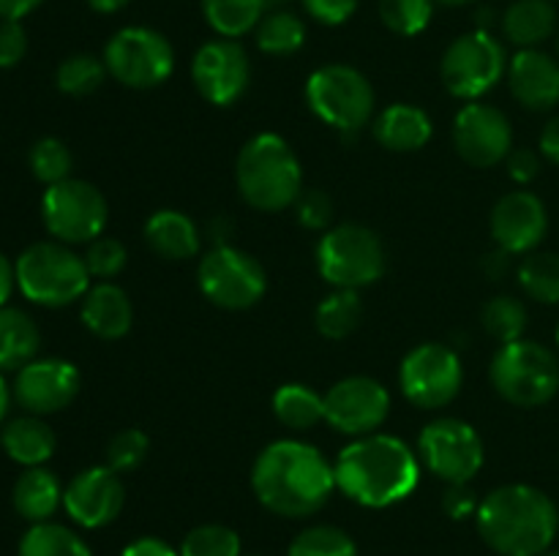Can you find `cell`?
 <instances>
[{
  "label": "cell",
  "mask_w": 559,
  "mask_h": 556,
  "mask_svg": "<svg viewBox=\"0 0 559 556\" xmlns=\"http://www.w3.org/2000/svg\"><path fill=\"white\" fill-rule=\"evenodd\" d=\"M273 418L289 431H309L325 420V396L309 385L289 382L282 385L271 398Z\"/></svg>",
  "instance_id": "f1b7e54d"
},
{
  "label": "cell",
  "mask_w": 559,
  "mask_h": 556,
  "mask_svg": "<svg viewBox=\"0 0 559 556\" xmlns=\"http://www.w3.org/2000/svg\"><path fill=\"white\" fill-rule=\"evenodd\" d=\"M360 319H364V298L358 289H333L314 311L317 333L328 341H342L353 336Z\"/></svg>",
  "instance_id": "f546056e"
},
{
  "label": "cell",
  "mask_w": 559,
  "mask_h": 556,
  "mask_svg": "<svg viewBox=\"0 0 559 556\" xmlns=\"http://www.w3.org/2000/svg\"><path fill=\"white\" fill-rule=\"evenodd\" d=\"M27 164H31V172L38 183L55 185L71 178L74 156H71L69 145L63 140H58V136H41L38 142H33L31 153H27Z\"/></svg>",
  "instance_id": "8d00e7d4"
},
{
  "label": "cell",
  "mask_w": 559,
  "mask_h": 556,
  "mask_svg": "<svg viewBox=\"0 0 559 556\" xmlns=\"http://www.w3.org/2000/svg\"><path fill=\"white\" fill-rule=\"evenodd\" d=\"M3 452L22 467H44L52 458L58 439L49 423L38 414H22L0 425Z\"/></svg>",
  "instance_id": "d4e9b609"
},
{
  "label": "cell",
  "mask_w": 559,
  "mask_h": 556,
  "mask_svg": "<svg viewBox=\"0 0 559 556\" xmlns=\"http://www.w3.org/2000/svg\"><path fill=\"white\" fill-rule=\"evenodd\" d=\"M540 156L546 158V161L557 164L559 167V114L557 118H551L549 123L544 125V131H540Z\"/></svg>",
  "instance_id": "681fc988"
},
{
  "label": "cell",
  "mask_w": 559,
  "mask_h": 556,
  "mask_svg": "<svg viewBox=\"0 0 559 556\" xmlns=\"http://www.w3.org/2000/svg\"><path fill=\"white\" fill-rule=\"evenodd\" d=\"M506 76L511 96L530 112H549L559 104V60L544 49H519Z\"/></svg>",
  "instance_id": "44dd1931"
},
{
  "label": "cell",
  "mask_w": 559,
  "mask_h": 556,
  "mask_svg": "<svg viewBox=\"0 0 559 556\" xmlns=\"http://www.w3.org/2000/svg\"><path fill=\"white\" fill-rule=\"evenodd\" d=\"M126 262H129V251H126V245L118 238L102 234L93 243H87L85 265L91 276L98 278V281H109V278L120 276L126 270Z\"/></svg>",
  "instance_id": "b9f144b4"
},
{
  "label": "cell",
  "mask_w": 559,
  "mask_h": 556,
  "mask_svg": "<svg viewBox=\"0 0 559 556\" xmlns=\"http://www.w3.org/2000/svg\"><path fill=\"white\" fill-rule=\"evenodd\" d=\"M238 191L260 213H282L298 202L304 191V169L284 136L265 131L240 147L235 161Z\"/></svg>",
  "instance_id": "277c9868"
},
{
  "label": "cell",
  "mask_w": 559,
  "mask_h": 556,
  "mask_svg": "<svg viewBox=\"0 0 559 556\" xmlns=\"http://www.w3.org/2000/svg\"><path fill=\"white\" fill-rule=\"evenodd\" d=\"M287 0H267V9H278V5H284Z\"/></svg>",
  "instance_id": "680465c9"
},
{
  "label": "cell",
  "mask_w": 559,
  "mask_h": 556,
  "mask_svg": "<svg viewBox=\"0 0 559 556\" xmlns=\"http://www.w3.org/2000/svg\"><path fill=\"white\" fill-rule=\"evenodd\" d=\"M120 556H180V551H175L167 540L162 537H140L134 543H129Z\"/></svg>",
  "instance_id": "c3c4849f"
},
{
  "label": "cell",
  "mask_w": 559,
  "mask_h": 556,
  "mask_svg": "<svg viewBox=\"0 0 559 556\" xmlns=\"http://www.w3.org/2000/svg\"><path fill=\"white\" fill-rule=\"evenodd\" d=\"M511 259H513V254H508V251H502V249L489 251V254L484 256V270H486V276H489L491 281H497V278H502L508 270H511Z\"/></svg>",
  "instance_id": "f907efd6"
},
{
  "label": "cell",
  "mask_w": 559,
  "mask_h": 556,
  "mask_svg": "<svg viewBox=\"0 0 559 556\" xmlns=\"http://www.w3.org/2000/svg\"><path fill=\"white\" fill-rule=\"evenodd\" d=\"M41 330L31 314L14 305H0V371H20L36 360Z\"/></svg>",
  "instance_id": "83f0119b"
},
{
  "label": "cell",
  "mask_w": 559,
  "mask_h": 556,
  "mask_svg": "<svg viewBox=\"0 0 559 556\" xmlns=\"http://www.w3.org/2000/svg\"><path fill=\"white\" fill-rule=\"evenodd\" d=\"M516 276L519 287L530 300L544 305L559 303V254H551V251L524 254Z\"/></svg>",
  "instance_id": "836d02e7"
},
{
  "label": "cell",
  "mask_w": 559,
  "mask_h": 556,
  "mask_svg": "<svg viewBox=\"0 0 559 556\" xmlns=\"http://www.w3.org/2000/svg\"><path fill=\"white\" fill-rule=\"evenodd\" d=\"M435 3H442V5H469V3H475V0H435Z\"/></svg>",
  "instance_id": "6f0895ef"
},
{
  "label": "cell",
  "mask_w": 559,
  "mask_h": 556,
  "mask_svg": "<svg viewBox=\"0 0 559 556\" xmlns=\"http://www.w3.org/2000/svg\"><path fill=\"white\" fill-rule=\"evenodd\" d=\"M304 9L320 25H344L358 11V0H304Z\"/></svg>",
  "instance_id": "f6af8a7d"
},
{
  "label": "cell",
  "mask_w": 559,
  "mask_h": 556,
  "mask_svg": "<svg viewBox=\"0 0 559 556\" xmlns=\"http://www.w3.org/2000/svg\"><path fill=\"white\" fill-rule=\"evenodd\" d=\"M197 283L216 309L246 311L265 298V267L235 245H213L197 267Z\"/></svg>",
  "instance_id": "7c38bea8"
},
{
  "label": "cell",
  "mask_w": 559,
  "mask_h": 556,
  "mask_svg": "<svg viewBox=\"0 0 559 556\" xmlns=\"http://www.w3.org/2000/svg\"><path fill=\"white\" fill-rule=\"evenodd\" d=\"M317 270L333 289H364L382 278L388 267L385 245L364 223H338L328 229L314 251Z\"/></svg>",
  "instance_id": "ba28073f"
},
{
  "label": "cell",
  "mask_w": 559,
  "mask_h": 556,
  "mask_svg": "<svg viewBox=\"0 0 559 556\" xmlns=\"http://www.w3.org/2000/svg\"><path fill=\"white\" fill-rule=\"evenodd\" d=\"M80 316L93 336L104 341H118L134 325V305L123 287L112 281H98L82 298Z\"/></svg>",
  "instance_id": "7402d4cb"
},
{
  "label": "cell",
  "mask_w": 559,
  "mask_h": 556,
  "mask_svg": "<svg viewBox=\"0 0 559 556\" xmlns=\"http://www.w3.org/2000/svg\"><path fill=\"white\" fill-rule=\"evenodd\" d=\"M82 390V374L74 363L60 358H36L16 371L11 396L27 414H55L71 407Z\"/></svg>",
  "instance_id": "ac0fdd59"
},
{
  "label": "cell",
  "mask_w": 559,
  "mask_h": 556,
  "mask_svg": "<svg viewBox=\"0 0 559 556\" xmlns=\"http://www.w3.org/2000/svg\"><path fill=\"white\" fill-rule=\"evenodd\" d=\"M107 65H104V58H96V55L76 52L69 55L63 63L55 71V85H58L60 93L66 96H91L107 80Z\"/></svg>",
  "instance_id": "e575fe53"
},
{
  "label": "cell",
  "mask_w": 559,
  "mask_h": 556,
  "mask_svg": "<svg viewBox=\"0 0 559 556\" xmlns=\"http://www.w3.org/2000/svg\"><path fill=\"white\" fill-rule=\"evenodd\" d=\"M11 387L9 382H5V376L0 374V425L5 423V414H9V407H11Z\"/></svg>",
  "instance_id": "9f6ffc18"
},
{
  "label": "cell",
  "mask_w": 559,
  "mask_h": 556,
  "mask_svg": "<svg viewBox=\"0 0 559 556\" xmlns=\"http://www.w3.org/2000/svg\"><path fill=\"white\" fill-rule=\"evenodd\" d=\"M388 414L391 392L371 376H344L325 392V423L349 439L377 434Z\"/></svg>",
  "instance_id": "9a60e30c"
},
{
  "label": "cell",
  "mask_w": 559,
  "mask_h": 556,
  "mask_svg": "<svg viewBox=\"0 0 559 556\" xmlns=\"http://www.w3.org/2000/svg\"><path fill=\"white\" fill-rule=\"evenodd\" d=\"M478 494L469 488V483H451L442 494V510L448 512V518L453 521H464V518H473L478 512Z\"/></svg>",
  "instance_id": "bcb514c9"
},
{
  "label": "cell",
  "mask_w": 559,
  "mask_h": 556,
  "mask_svg": "<svg viewBox=\"0 0 559 556\" xmlns=\"http://www.w3.org/2000/svg\"><path fill=\"white\" fill-rule=\"evenodd\" d=\"M251 491L273 516L309 518L331 501L336 472L309 442L276 439L251 467Z\"/></svg>",
  "instance_id": "6da1fadb"
},
{
  "label": "cell",
  "mask_w": 559,
  "mask_h": 556,
  "mask_svg": "<svg viewBox=\"0 0 559 556\" xmlns=\"http://www.w3.org/2000/svg\"><path fill=\"white\" fill-rule=\"evenodd\" d=\"M489 379L513 407H544L559 392V358L544 343L519 338L497 349L489 365Z\"/></svg>",
  "instance_id": "8992f818"
},
{
  "label": "cell",
  "mask_w": 559,
  "mask_h": 556,
  "mask_svg": "<svg viewBox=\"0 0 559 556\" xmlns=\"http://www.w3.org/2000/svg\"><path fill=\"white\" fill-rule=\"evenodd\" d=\"M41 218L47 232L66 245L93 243L109 221V205L102 191L80 178L47 185L41 196Z\"/></svg>",
  "instance_id": "8fae6325"
},
{
  "label": "cell",
  "mask_w": 559,
  "mask_h": 556,
  "mask_svg": "<svg viewBox=\"0 0 559 556\" xmlns=\"http://www.w3.org/2000/svg\"><path fill=\"white\" fill-rule=\"evenodd\" d=\"M109 76L131 90H153L175 71V49L164 33L153 27H120L104 47Z\"/></svg>",
  "instance_id": "30bf717a"
},
{
  "label": "cell",
  "mask_w": 559,
  "mask_h": 556,
  "mask_svg": "<svg viewBox=\"0 0 559 556\" xmlns=\"http://www.w3.org/2000/svg\"><path fill=\"white\" fill-rule=\"evenodd\" d=\"M44 0H0V20L20 22L31 11H36Z\"/></svg>",
  "instance_id": "816d5d0a"
},
{
  "label": "cell",
  "mask_w": 559,
  "mask_h": 556,
  "mask_svg": "<svg viewBox=\"0 0 559 556\" xmlns=\"http://www.w3.org/2000/svg\"><path fill=\"white\" fill-rule=\"evenodd\" d=\"M544 556H559V551H551V554H544Z\"/></svg>",
  "instance_id": "94428289"
},
{
  "label": "cell",
  "mask_w": 559,
  "mask_h": 556,
  "mask_svg": "<svg viewBox=\"0 0 559 556\" xmlns=\"http://www.w3.org/2000/svg\"><path fill=\"white\" fill-rule=\"evenodd\" d=\"M254 38L260 52L273 55V58H287L306 44V25L293 11L271 9L257 25Z\"/></svg>",
  "instance_id": "1f68e13d"
},
{
  "label": "cell",
  "mask_w": 559,
  "mask_h": 556,
  "mask_svg": "<svg viewBox=\"0 0 559 556\" xmlns=\"http://www.w3.org/2000/svg\"><path fill=\"white\" fill-rule=\"evenodd\" d=\"M267 11V0H202L205 22L222 38H240L257 31Z\"/></svg>",
  "instance_id": "4dcf8cb0"
},
{
  "label": "cell",
  "mask_w": 559,
  "mask_h": 556,
  "mask_svg": "<svg viewBox=\"0 0 559 556\" xmlns=\"http://www.w3.org/2000/svg\"><path fill=\"white\" fill-rule=\"evenodd\" d=\"M180 556H240V534L224 523H202L194 527L180 543Z\"/></svg>",
  "instance_id": "f35d334b"
},
{
  "label": "cell",
  "mask_w": 559,
  "mask_h": 556,
  "mask_svg": "<svg viewBox=\"0 0 559 556\" xmlns=\"http://www.w3.org/2000/svg\"><path fill=\"white\" fill-rule=\"evenodd\" d=\"M295 218L298 223H304L306 229H328L333 221V200L320 189H309V191H300L298 202H295Z\"/></svg>",
  "instance_id": "7bdbcfd3"
},
{
  "label": "cell",
  "mask_w": 559,
  "mask_h": 556,
  "mask_svg": "<svg viewBox=\"0 0 559 556\" xmlns=\"http://www.w3.org/2000/svg\"><path fill=\"white\" fill-rule=\"evenodd\" d=\"M229 232H233V221H229V218H216V221H211V238L216 245H229Z\"/></svg>",
  "instance_id": "db71d44e"
},
{
  "label": "cell",
  "mask_w": 559,
  "mask_h": 556,
  "mask_svg": "<svg viewBox=\"0 0 559 556\" xmlns=\"http://www.w3.org/2000/svg\"><path fill=\"white\" fill-rule=\"evenodd\" d=\"M11 501L27 523H44L63 505V485H60L58 474L49 472V469L27 467L16 478Z\"/></svg>",
  "instance_id": "484cf974"
},
{
  "label": "cell",
  "mask_w": 559,
  "mask_h": 556,
  "mask_svg": "<svg viewBox=\"0 0 559 556\" xmlns=\"http://www.w3.org/2000/svg\"><path fill=\"white\" fill-rule=\"evenodd\" d=\"M557 347H559V325H557Z\"/></svg>",
  "instance_id": "6125c7cd"
},
{
  "label": "cell",
  "mask_w": 559,
  "mask_h": 556,
  "mask_svg": "<svg viewBox=\"0 0 559 556\" xmlns=\"http://www.w3.org/2000/svg\"><path fill=\"white\" fill-rule=\"evenodd\" d=\"M453 145L469 167H497L513 150V125L502 109L469 101L453 120Z\"/></svg>",
  "instance_id": "e0dca14e"
},
{
  "label": "cell",
  "mask_w": 559,
  "mask_h": 556,
  "mask_svg": "<svg viewBox=\"0 0 559 556\" xmlns=\"http://www.w3.org/2000/svg\"><path fill=\"white\" fill-rule=\"evenodd\" d=\"M557 31L551 0H513L502 14V33L519 49H538Z\"/></svg>",
  "instance_id": "4316f807"
},
{
  "label": "cell",
  "mask_w": 559,
  "mask_h": 556,
  "mask_svg": "<svg viewBox=\"0 0 559 556\" xmlns=\"http://www.w3.org/2000/svg\"><path fill=\"white\" fill-rule=\"evenodd\" d=\"M254 556H260V554H254Z\"/></svg>",
  "instance_id": "03108f58"
},
{
  "label": "cell",
  "mask_w": 559,
  "mask_h": 556,
  "mask_svg": "<svg viewBox=\"0 0 559 556\" xmlns=\"http://www.w3.org/2000/svg\"><path fill=\"white\" fill-rule=\"evenodd\" d=\"M435 0H380V20L396 36H418L429 27Z\"/></svg>",
  "instance_id": "ab89813d"
},
{
  "label": "cell",
  "mask_w": 559,
  "mask_h": 556,
  "mask_svg": "<svg viewBox=\"0 0 559 556\" xmlns=\"http://www.w3.org/2000/svg\"><path fill=\"white\" fill-rule=\"evenodd\" d=\"M306 101L317 120L353 140L374 114V87L355 65L328 63L306 82Z\"/></svg>",
  "instance_id": "52a82bcc"
},
{
  "label": "cell",
  "mask_w": 559,
  "mask_h": 556,
  "mask_svg": "<svg viewBox=\"0 0 559 556\" xmlns=\"http://www.w3.org/2000/svg\"><path fill=\"white\" fill-rule=\"evenodd\" d=\"M27 52V33L20 22H0V69H11L20 63Z\"/></svg>",
  "instance_id": "ee69618b"
},
{
  "label": "cell",
  "mask_w": 559,
  "mask_h": 556,
  "mask_svg": "<svg viewBox=\"0 0 559 556\" xmlns=\"http://www.w3.org/2000/svg\"><path fill=\"white\" fill-rule=\"evenodd\" d=\"M371 134H374V140L385 150L415 153L429 145L431 134H435V123H431L426 109L407 101H399L377 114L374 125H371Z\"/></svg>",
  "instance_id": "603a6c76"
},
{
  "label": "cell",
  "mask_w": 559,
  "mask_h": 556,
  "mask_svg": "<svg viewBox=\"0 0 559 556\" xmlns=\"http://www.w3.org/2000/svg\"><path fill=\"white\" fill-rule=\"evenodd\" d=\"M16 287L31 303L44 309H63L76 303L91 289V270L85 256L71 251L60 240L33 243L16 256Z\"/></svg>",
  "instance_id": "5b68a950"
},
{
  "label": "cell",
  "mask_w": 559,
  "mask_h": 556,
  "mask_svg": "<svg viewBox=\"0 0 559 556\" xmlns=\"http://www.w3.org/2000/svg\"><path fill=\"white\" fill-rule=\"evenodd\" d=\"M508 74V55L486 27L453 38L440 60V80L453 98L480 101Z\"/></svg>",
  "instance_id": "9c48e42d"
},
{
  "label": "cell",
  "mask_w": 559,
  "mask_h": 556,
  "mask_svg": "<svg viewBox=\"0 0 559 556\" xmlns=\"http://www.w3.org/2000/svg\"><path fill=\"white\" fill-rule=\"evenodd\" d=\"M478 534L500 556H544L559 532V510L546 491L527 483L500 485L480 499Z\"/></svg>",
  "instance_id": "3957f363"
},
{
  "label": "cell",
  "mask_w": 559,
  "mask_h": 556,
  "mask_svg": "<svg viewBox=\"0 0 559 556\" xmlns=\"http://www.w3.org/2000/svg\"><path fill=\"white\" fill-rule=\"evenodd\" d=\"M287 556H358V545L344 529L331 523H317L295 534Z\"/></svg>",
  "instance_id": "74e56055"
},
{
  "label": "cell",
  "mask_w": 559,
  "mask_h": 556,
  "mask_svg": "<svg viewBox=\"0 0 559 556\" xmlns=\"http://www.w3.org/2000/svg\"><path fill=\"white\" fill-rule=\"evenodd\" d=\"M551 3H559V0H551Z\"/></svg>",
  "instance_id": "e7e4bbea"
},
{
  "label": "cell",
  "mask_w": 559,
  "mask_h": 556,
  "mask_svg": "<svg viewBox=\"0 0 559 556\" xmlns=\"http://www.w3.org/2000/svg\"><path fill=\"white\" fill-rule=\"evenodd\" d=\"M480 325L495 341L511 343L524 338L527 330V309L513 294H497L480 311Z\"/></svg>",
  "instance_id": "d590c367"
},
{
  "label": "cell",
  "mask_w": 559,
  "mask_h": 556,
  "mask_svg": "<svg viewBox=\"0 0 559 556\" xmlns=\"http://www.w3.org/2000/svg\"><path fill=\"white\" fill-rule=\"evenodd\" d=\"M418 458L442 483H473L486 450L478 431L459 418H435L418 436Z\"/></svg>",
  "instance_id": "5bb4252c"
},
{
  "label": "cell",
  "mask_w": 559,
  "mask_h": 556,
  "mask_svg": "<svg viewBox=\"0 0 559 556\" xmlns=\"http://www.w3.org/2000/svg\"><path fill=\"white\" fill-rule=\"evenodd\" d=\"M489 229L497 249L513 256L533 254L546 238L549 213H546L544 200L533 191H511L491 207Z\"/></svg>",
  "instance_id": "ffe728a7"
},
{
  "label": "cell",
  "mask_w": 559,
  "mask_h": 556,
  "mask_svg": "<svg viewBox=\"0 0 559 556\" xmlns=\"http://www.w3.org/2000/svg\"><path fill=\"white\" fill-rule=\"evenodd\" d=\"M0 450H3V439H0Z\"/></svg>",
  "instance_id": "be15d7a7"
},
{
  "label": "cell",
  "mask_w": 559,
  "mask_h": 556,
  "mask_svg": "<svg viewBox=\"0 0 559 556\" xmlns=\"http://www.w3.org/2000/svg\"><path fill=\"white\" fill-rule=\"evenodd\" d=\"M126 505V485L115 469L91 467L74 474L63 488V510L76 527L102 529L120 516Z\"/></svg>",
  "instance_id": "d6986e66"
},
{
  "label": "cell",
  "mask_w": 559,
  "mask_h": 556,
  "mask_svg": "<svg viewBox=\"0 0 559 556\" xmlns=\"http://www.w3.org/2000/svg\"><path fill=\"white\" fill-rule=\"evenodd\" d=\"M20 556H93L85 540L63 523H33L20 540Z\"/></svg>",
  "instance_id": "d6a6232c"
},
{
  "label": "cell",
  "mask_w": 559,
  "mask_h": 556,
  "mask_svg": "<svg viewBox=\"0 0 559 556\" xmlns=\"http://www.w3.org/2000/svg\"><path fill=\"white\" fill-rule=\"evenodd\" d=\"M336 488L355 505L382 510L413 496L420 483V458L393 434L353 439L333 461Z\"/></svg>",
  "instance_id": "7a4b0ae2"
},
{
  "label": "cell",
  "mask_w": 559,
  "mask_h": 556,
  "mask_svg": "<svg viewBox=\"0 0 559 556\" xmlns=\"http://www.w3.org/2000/svg\"><path fill=\"white\" fill-rule=\"evenodd\" d=\"M129 3L131 0H87V5H91L93 11H98V14H115V11H120Z\"/></svg>",
  "instance_id": "11a10c76"
},
{
  "label": "cell",
  "mask_w": 559,
  "mask_h": 556,
  "mask_svg": "<svg viewBox=\"0 0 559 556\" xmlns=\"http://www.w3.org/2000/svg\"><path fill=\"white\" fill-rule=\"evenodd\" d=\"M557 60H559V33H557Z\"/></svg>",
  "instance_id": "91938a15"
},
{
  "label": "cell",
  "mask_w": 559,
  "mask_h": 556,
  "mask_svg": "<svg viewBox=\"0 0 559 556\" xmlns=\"http://www.w3.org/2000/svg\"><path fill=\"white\" fill-rule=\"evenodd\" d=\"M464 385L462 358L453 347L437 341L418 343L399 365V387L418 409H442L456 401Z\"/></svg>",
  "instance_id": "4fadbf2b"
},
{
  "label": "cell",
  "mask_w": 559,
  "mask_h": 556,
  "mask_svg": "<svg viewBox=\"0 0 559 556\" xmlns=\"http://www.w3.org/2000/svg\"><path fill=\"white\" fill-rule=\"evenodd\" d=\"M147 452H151V439L142 428H123L107 442V467L115 469L118 474H129L145 463Z\"/></svg>",
  "instance_id": "60d3db41"
},
{
  "label": "cell",
  "mask_w": 559,
  "mask_h": 556,
  "mask_svg": "<svg viewBox=\"0 0 559 556\" xmlns=\"http://www.w3.org/2000/svg\"><path fill=\"white\" fill-rule=\"evenodd\" d=\"M16 287V270L3 254H0V305H9L11 294H14Z\"/></svg>",
  "instance_id": "f5cc1de1"
},
{
  "label": "cell",
  "mask_w": 559,
  "mask_h": 556,
  "mask_svg": "<svg viewBox=\"0 0 559 556\" xmlns=\"http://www.w3.org/2000/svg\"><path fill=\"white\" fill-rule=\"evenodd\" d=\"M142 234L153 254L167 262H186L200 254V227L183 210H169V207L156 210L145 221Z\"/></svg>",
  "instance_id": "cb8c5ba5"
},
{
  "label": "cell",
  "mask_w": 559,
  "mask_h": 556,
  "mask_svg": "<svg viewBox=\"0 0 559 556\" xmlns=\"http://www.w3.org/2000/svg\"><path fill=\"white\" fill-rule=\"evenodd\" d=\"M506 167L513 183L527 185L540 174V156L530 147H513L506 158Z\"/></svg>",
  "instance_id": "7dc6e473"
},
{
  "label": "cell",
  "mask_w": 559,
  "mask_h": 556,
  "mask_svg": "<svg viewBox=\"0 0 559 556\" xmlns=\"http://www.w3.org/2000/svg\"><path fill=\"white\" fill-rule=\"evenodd\" d=\"M191 80L197 93L213 107L238 101L251 82L249 52L235 38H213L197 49L191 60Z\"/></svg>",
  "instance_id": "2e32d148"
}]
</instances>
